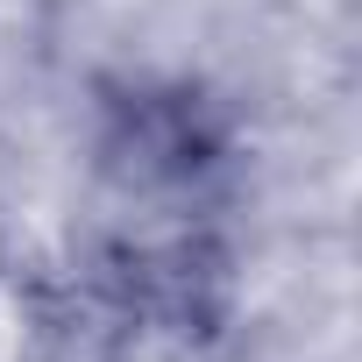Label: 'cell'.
<instances>
[{
  "label": "cell",
  "instance_id": "1",
  "mask_svg": "<svg viewBox=\"0 0 362 362\" xmlns=\"http://www.w3.org/2000/svg\"><path fill=\"white\" fill-rule=\"evenodd\" d=\"M228 163V128L192 86H135L107 107L100 170L142 221H199Z\"/></svg>",
  "mask_w": 362,
  "mask_h": 362
},
{
  "label": "cell",
  "instance_id": "2",
  "mask_svg": "<svg viewBox=\"0 0 362 362\" xmlns=\"http://www.w3.org/2000/svg\"><path fill=\"white\" fill-rule=\"evenodd\" d=\"M64 298L29 263H0V362H64Z\"/></svg>",
  "mask_w": 362,
  "mask_h": 362
}]
</instances>
